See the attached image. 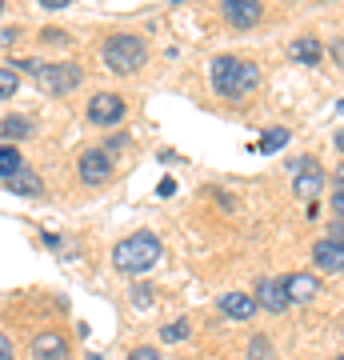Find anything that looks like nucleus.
I'll use <instances>...</instances> for the list:
<instances>
[{
    "label": "nucleus",
    "mask_w": 344,
    "mask_h": 360,
    "mask_svg": "<svg viewBox=\"0 0 344 360\" xmlns=\"http://www.w3.org/2000/svg\"><path fill=\"white\" fill-rule=\"evenodd\" d=\"M208 80H212V92H220L224 101H241V96L256 92L260 68H256V60H241V56H212Z\"/></svg>",
    "instance_id": "1"
},
{
    "label": "nucleus",
    "mask_w": 344,
    "mask_h": 360,
    "mask_svg": "<svg viewBox=\"0 0 344 360\" xmlns=\"http://www.w3.org/2000/svg\"><path fill=\"white\" fill-rule=\"evenodd\" d=\"M156 260H160V240L153 232H132L125 240H116V248H113V264L125 276H141V272L153 269Z\"/></svg>",
    "instance_id": "2"
},
{
    "label": "nucleus",
    "mask_w": 344,
    "mask_h": 360,
    "mask_svg": "<svg viewBox=\"0 0 344 360\" xmlns=\"http://www.w3.org/2000/svg\"><path fill=\"white\" fill-rule=\"evenodd\" d=\"M104 65L113 68V72H136V68L148 60V44H144L141 37H128V32H120V37H108L104 40Z\"/></svg>",
    "instance_id": "3"
},
{
    "label": "nucleus",
    "mask_w": 344,
    "mask_h": 360,
    "mask_svg": "<svg viewBox=\"0 0 344 360\" xmlns=\"http://www.w3.org/2000/svg\"><path fill=\"white\" fill-rule=\"evenodd\" d=\"M80 80H84V68L72 65V60H52V65H40V72H37L40 92H49V96H64V92H72Z\"/></svg>",
    "instance_id": "4"
},
{
    "label": "nucleus",
    "mask_w": 344,
    "mask_h": 360,
    "mask_svg": "<svg viewBox=\"0 0 344 360\" xmlns=\"http://www.w3.org/2000/svg\"><path fill=\"white\" fill-rule=\"evenodd\" d=\"M89 120L92 124H101V129H113L125 120V101L116 96V92H96L89 101Z\"/></svg>",
    "instance_id": "5"
},
{
    "label": "nucleus",
    "mask_w": 344,
    "mask_h": 360,
    "mask_svg": "<svg viewBox=\"0 0 344 360\" xmlns=\"http://www.w3.org/2000/svg\"><path fill=\"white\" fill-rule=\"evenodd\" d=\"M77 172L84 184H104V180L113 176V156L104 153V148H84L77 160Z\"/></svg>",
    "instance_id": "6"
},
{
    "label": "nucleus",
    "mask_w": 344,
    "mask_h": 360,
    "mask_svg": "<svg viewBox=\"0 0 344 360\" xmlns=\"http://www.w3.org/2000/svg\"><path fill=\"white\" fill-rule=\"evenodd\" d=\"M253 300H256V309L272 312V316H281V312L293 304V300H288V288H284V281H256Z\"/></svg>",
    "instance_id": "7"
},
{
    "label": "nucleus",
    "mask_w": 344,
    "mask_h": 360,
    "mask_svg": "<svg viewBox=\"0 0 344 360\" xmlns=\"http://www.w3.org/2000/svg\"><path fill=\"white\" fill-rule=\"evenodd\" d=\"M220 8H224V20L241 32L260 25V0H220Z\"/></svg>",
    "instance_id": "8"
},
{
    "label": "nucleus",
    "mask_w": 344,
    "mask_h": 360,
    "mask_svg": "<svg viewBox=\"0 0 344 360\" xmlns=\"http://www.w3.org/2000/svg\"><path fill=\"white\" fill-rule=\"evenodd\" d=\"M320 188H324V168H320L317 160H308V165L300 168V172H296L293 193H296V196H305L308 205H312V200L320 196Z\"/></svg>",
    "instance_id": "9"
},
{
    "label": "nucleus",
    "mask_w": 344,
    "mask_h": 360,
    "mask_svg": "<svg viewBox=\"0 0 344 360\" xmlns=\"http://www.w3.org/2000/svg\"><path fill=\"white\" fill-rule=\"evenodd\" d=\"M312 264L320 272H344V245H336V240H317L312 245Z\"/></svg>",
    "instance_id": "10"
},
{
    "label": "nucleus",
    "mask_w": 344,
    "mask_h": 360,
    "mask_svg": "<svg viewBox=\"0 0 344 360\" xmlns=\"http://www.w3.org/2000/svg\"><path fill=\"white\" fill-rule=\"evenodd\" d=\"M256 312V300L248 292H224L220 296V316H229V321H248Z\"/></svg>",
    "instance_id": "11"
},
{
    "label": "nucleus",
    "mask_w": 344,
    "mask_h": 360,
    "mask_svg": "<svg viewBox=\"0 0 344 360\" xmlns=\"http://www.w3.org/2000/svg\"><path fill=\"white\" fill-rule=\"evenodd\" d=\"M68 356V345H64L60 333H40L32 340V360H64Z\"/></svg>",
    "instance_id": "12"
},
{
    "label": "nucleus",
    "mask_w": 344,
    "mask_h": 360,
    "mask_svg": "<svg viewBox=\"0 0 344 360\" xmlns=\"http://www.w3.org/2000/svg\"><path fill=\"white\" fill-rule=\"evenodd\" d=\"M288 56H293L296 65H320V40L317 37H296L293 44H288Z\"/></svg>",
    "instance_id": "13"
},
{
    "label": "nucleus",
    "mask_w": 344,
    "mask_h": 360,
    "mask_svg": "<svg viewBox=\"0 0 344 360\" xmlns=\"http://www.w3.org/2000/svg\"><path fill=\"white\" fill-rule=\"evenodd\" d=\"M4 188H8V193H16V196H37L44 184H40V176L32 172V168H20V172H13V176L4 180Z\"/></svg>",
    "instance_id": "14"
},
{
    "label": "nucleus",
    "mask_w": 344,
    "mask_h": 360,
    "mask_svg": "<svg viewBox=\"0 0 344 360\" xmlns=\"http://www.w3.org/2000/svg\"><path fill=\"white\" fill-rule=\"evenodd\" d=\"M284 288H288V300H293V304H305V300H312V296H317V276L296 272V276H288V281H284Z\"/></svg>",
    "instance_id": "15"
},
{
    "label": "nucleus",
    "mask_w": 344,
    "mask_h": 360,
    "mask_svg": "<svg viewBox=\"0 0 344 360\" xmlns=\"http://www.w3.org/2000/svg\"><path fill=\"white\" fill-rule=\"evenodd\" d=\"M28 132H32V124H28L25 116H4V120H0V136H4V141H25Z\"/></svg>",
    "instance_id": "16"
},
{
    "label": "nucleus",
    "mask_w": 344,
    "mask_h": 360,
    "mask_svg": "<svg viewBox=\"0 0 344 360\" xmlns=\"http://www.w3.org/2000/svg\"><path fill=\"white\" fill-rule=\"evenodd\" d=\"M20 168H25L20 148H13V144H0V180H8L13 172H20Z\"/></svg>",
    "instance_id": "17"
},
{
    "label": "nucleus",
    "mask_w": 344,
    "mask_h": 360,
    "mask_svg": "<svg viewBox=\"0 0 344 360\" xmlns=\"http://www.w3.org/2000/svg\"><path fill=\"white\" fill-rule=\"evenodd\" d=\"M284 144H288V129H268L256 148H260V153H276V148H284Z\"/></svg>",
    "instance_id": "18"
},
{
    "label": "nucleus",
    "mask_w": 344,
    "mask_h": 360,
    "mask_svg": "<svg viewBox=\"0 0 344 360\" xmlns=\"http://www.w3.org/2000/svg\"><path fill=\"white\" fill-rule=\"evenodd\" d=\"M13 92H20V77L13 68H0V101H8Z\"/></svg>",
    "instance_id": "19"
},
{
    "label": "nucleus",
    "mask_w": 344,
    "mask_h": 360,
    "mask_svg": "<svg viewBox=\"0 0 344 360\" xmlns=\"http://www.w3.org/2000/svg\"><path fill=\"white\" fill-rule=\"evenodd\" d=\"M272 356V340L268 336H253L248 340V360H268Z\"/></svg>",
    "instance_id": "20"
},
{
    "label": "nucleus",
    "mask_w": 344,
    "mask_h": 360,
    "mask_svg": "<svg viewBox=\"0 0 344 360\" xmlns=\"http://www.w3.org/2000/svg\"><path fill=\"white\" fill-rule=\"evenodd\" d=\"M184 336H189V324L180 321V324H165V333H160V340H168V345H172V340H184Z\"/></svg>",
    "instance_id": "21"
},
{
    "label": "nucleus",
    "mask_w": 344,
    "mask_h": 360,
    "mask_svg": "<svg viewBox=\"0 0 344 360\" xmlns=\"http://www.w3.org/2000/svg\"><path fill=\"white\" fill-rule=\"evenodd\" d=\"M40 65H44V60H37V56H20V60H13V72L20 68V72H32V77H37Z\"/></svg>",
    "instance_id": "22"
},
{
    "label": "nucleus",
    "mask_w": 344,
    "mask_h": 360,
    "mask_svg": "<svg viewBox=\"0 0 344 360\" xmlns=\"http://www.w3.org/2000/svg\"><path fill=\"white\" fill-rule=\"evenodd\" d=\"M128 360H160V352H156V348H132V352H128Z\"/></svg>",
    "instance_id": "23"
},
{
    "label": "nucleus",
    "mask_w": 344,
    "mask_h": 360,
    "mask_svg": "<svg viewBox=\"0 0 344 360\" xmlns=\"http://www.w3.org/2000/svg\"><path fill=\"white\" fill-rule=\"evenodd\" d=\"M0 360H13V340L0 333Z\"/></svg>",
    "instance_id": "24"
},
{
    "label": "nucleus",
    "mask_w": 344,
    "mask_h": 360,
    "mask_svg": "<svg viewBox=\"0 0 344 360\" xmlns=\"http://www.w3.org/2000/svg\"><path fill=\"white\" fill-rule=\"evenodd\" d=\"M332 208H336V217L344 220V188H336V193H332Z\"/></svg>",
    "instance_id": "25"
},
{
    "label": "nucleus",
    "mask_w": 344,
    "mask_h": 360,
    "mask_svg": "<svg viewBox=\"0 0 344 360\" xmlns=\"http://www.w3.org/2000/svg\"><path fill=\"white\" fill-rule=\"evenodd\" d=\"M156 193H160V196H172V193H177V180H172V176H165V180H160V188H156Z\"/></svg>",
    "instance_id": "26"
},
{
    "label": "nucleus",
    "mask_w": 344,
    "mask_h": 360,
    "mask_svg": "<svg viewBox=\"0 0 344 360\" xmlns=\"http://www.w3.org/2000/svg\"><path fill=\"white\" fill-rule=\"evenodd\" d=\"M332 60L344 68V40H336V44H332Z\"/></svg>",
    "instance_id": "27"
},
{
    "label": "nucleus",
    "mask_w": 344,
    "mask_h": 360,
    "mask_svg": "<svg viewBox=\"0 0 344 360\" xmlns=\"http://www.w3.org/2000/svg\"><path fill=\"white\" fill-rule=\"evenodd\" d=\"M16 37H20V28H0V40H4V44H13Z\"/></svg>",
    "instance_id": "28"
},
{
    "label": "nucleus",
    "mask_w": 344,
    "mask_h": 360,
    "mask_svg": "<svg viewBox=\"0 0 344 360\" xmlns=\"http://www.w3.org/2000/svg\"><path fill=\"white\" fill-rule=\"evenodd\" d=\"M329 240H336V245H344V224H340V220L332 224V236H329Z\"/></svg>",
    "instance_id": "29"
},
{
    "label": "nucleus",
    "mask_w": 344,
    "mask_h": 360,
    "mask_svg": "<svg viewBox=\"0 0 344 360\" xmlns=\"http://www.w3.org/2000/svg\"><path fill=\"white\" fill-rule=\"evenodd\" d=\"M40 4H44V8H68L72 0H40Z\"/></svg>",
    "instance_id": "30"
},
{
    "label": "nucleus",
    "mask_w": 344,
    "mask_h": 360,
    "mask_svg": "<svg viewBox=\"0 0 344 360\" xmlns=\"http://www.w3.org/2000/svg\"><path fill=\"white\" fill-rule=\"evenodd\" d=\"M336 184H344V168H336Z\"/></svg>",
    "instance_id": "31"
},
{
    "label": "nucleus",
    "mask_w": 344,
    "mask_h": 360,
    "mask_svg": "<svg viewBox=\"0 0 344 360\" xmlns=\"http://www.w3.org/2000/svg\"><path fill=\"white\" fill-rule=\"evenodd\" d=\"M336 148H340V153H344V132H340V136H336Z\"/></svg>",
    "instance_id": "32"
},
{
    "label": "nucleus",
    "mask_w": 344,
    "mask_h": 360,
    "mask_svg": "<svg viewBox=\"0 0 344 360\" xmlns=\"http://www.w3.org/2000/svg\"><path fill=\"white\" fill-rule=\"evenodd\" d=\"M336 112H340V116H344V101H340V104H336Z\"/></svg>",
    "instance_id": "33"
},
{
    "label": "nucleus",
    "mask_w": 344,
    "mask_h": 360,
    "mask_svg": "<svg viewBox=\"0 0 344 360\" xmlns=\"http://www.w3.org/2000/svg\"><path fill=\"white\" fill-rule=\"evenodd\" d=\"M0 8H4V0H0Z\"/></svg>",
    "instance_id": "34"
},
{
    "label": "nucleus",
    "mask_w": 344,
    "mask_h": 360,
    "mask_svg": "<svg viewBox=\"0 0 344 360\" xmlns=\"http://www.w3.org/2000/svg\"><path fill=\"white\" fill-rule=\"evenodd\" d=\"M336 360H344V356H336Z\"/></svg>",
    "instance_id": "35"
}]
</instances>
